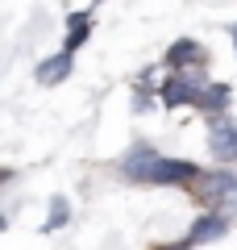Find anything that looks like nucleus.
<instances>
[{
    "instance_id": "5",
    "label": "nucleus",
    "mask_w": 237,
    "mask_h": 250,
    "mask_svg": "<svg viewBox=\"0 0 237 250\" xmlns=\"http://www.w3.org/2000/svg\"><path fill=\"white\" fill-rule=\"evenodd\" d=\"M54 213H50V221H46V225H50V229H54V225H59V221H67V200H54Z\"/></svg>"
},
{
    "instance_id": "4",
    "label": "nucleus",
    "mask_w": 237,
    "mask_h": 250,
    "mask_svg": "<svg viewBox=\"0 0 237 250\" xmlns=\"http://www.w3.org/2000/svg\"><path fill=\"white\" fill-rule=\"evenodd\" d=\"M88 25H92V17H88V13H75V17H71V38H67V50H79V46H83V38H88Z\"/></svg>"
},
{
    "instance_id": "3",
    "label": "nucleus",
    "mask_w": 237,
    "mask_h": 250,
    "mask_svg": "<svg viewBox=\"0 0 237 250\" xmlns=\"http://www.w3.org/2000/svg\"><path fill=\"white\" fill-rule=\"evenodd\" d=\"M196 59H204V50L192 42V38H183V42L167 54V67H183V62H196Z\"/></svg>"
},
{
    "instance_id": "1",
    "label": "nucleus",
    "mask_w": 237,
    "mask_h": 250,
    "mask_svg": "<svg viewBox=\"0 0 237 250\" xmlns=\"http://www.w3.org/2000/svg\"><path fill=\"white\" fill-rule=\"evenodd\" d=\"M208 138H212V154H217L220 163L237 159V125H233V121H225V117H212Z\"/></svg>"
},
{
    "instance_id": "2",
    "label": "nucleus",
    "mask_w": 237,
    "mask_h": 250,
    "mask_svg": "<svg viewBox=\"0 0 237 250\" xmlns=\"http://www.w3.org/2000/svg\"><path fill=\"white\" fill-rule=\"evenodd\" d=\"M67 71H71V50H62V54H54L50 62L38 67V80H42V83H59Z\"/></svg>"
}]
</instances>
